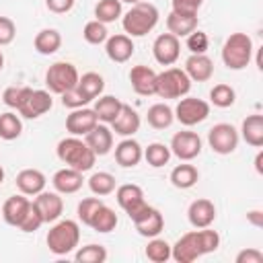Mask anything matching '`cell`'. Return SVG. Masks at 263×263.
Instances as JSON below:
<instances>
[{
  "mask_svg": "<svg viewBox=\"0 0 263 263\" xmlns=\"http://www.w3.org/2000/svg\"><path fill=\"white\" fill-rule=\"evenodd\" d=\"M220 247V234L216 230L208 228H197L191 232H185L173 247H171V257L177 263H193L201 255L214 253Z\"/></svg>",
  "mask_w": 263,
  "mask_h": 263,
  "instance_id": "6da1fadb",
  "label": "cell"
},
{
  "mask_svg": "<svg viewBox=\"0 0 263 263\" xmlns=\"http://www.w3.org/2000/svg\"><path fill=\"white\" fill-rule=\"evenodd\" d=\"M58 158L70 166V168H76L80 173H86L95 166V160H97V154L88 148V144L84 140H80L78 136H70V138H64L58 142Z\"/></svg>",
  "mask_w": 263,
  "mask_h": 263,
  "instance_id": "7a4b0ae2",
  "label": "cell"
},
{
  "mask_svg": "<svg viewBox=\"0 0 263 263\" xmlns=\"http://www.w3.org/2000/svg\"><path fill=\"white\" fill-rule=\"evenodd\" d=\"M158 8L152 4V2H136L132 4V8L123 14L121 18V25H123V31L129 35V37H144L148 35L156 23H158Z\"/></svg>",
  "mask_w": 263,
  "mask_h": 263,
  "instance_id": "3957f363",
  "label": "cell"
},
{
  "mask_svg": "<svg viewBox=\"0 0 263 263\" xmlns=\"http://www.w3.org/2000/svg\"><path fill=\"white\" fill-rule=\"evenodd\" d=\"M47 249L53 255H68L80 242V226L74 220H55V224L47 232Z\"/></svg>",
  "mask_w": 263,
  "mask_h": 263,
  "instance_id": "277c9868",
  "label": "cell"
},
{
  "mask_svg": "<svg viewBox=\"0 0 263 263\" xmlns=\"http://www.w3.org/2000/svg\"><path fill=\"white\" fill-rule=\"evenodd\" d=\"M253 60V39L247 33H232L222 45V62L228 70H242Z\"/></svg>",
  "mask_w": 263,
  "mask_h": 263,
  "instance_id": "5b68a950",
  "label": "cell"
},
{
  "mask_svg": "<svg viewBox=\"0 0 263 263\" xmlns=\"http://www.w3.org/2000/svg\"><path fill=\"white\" fill-rule=\"evenodd\" d=\"M115 197H117L119 208L129 216L132 222L142 220V218L152 210V205L146 203V199H144V191H142L140 185H134V183L119 185L117 191H115Z\"/></svg>",
  "mask_w": 263,
  "mask_h": 263,
  "instance_id": "8992f818",
  "label": "cell"
},
{
  "mask_svg": "<svg viewBox=\"0 0 263 263\" xmlns=\"http://www.w3.org/2000/svg\"><path fill=\"white\" fill-rule=\"evenodd\" d=\"M191 90V80L181 68H166L156 76V95L160 99H181Z\"/></svg>",
  "mask_w": 263,
  "mask_h": 263,
  "instance_id": "52a82bcc",
  "label": "cell"
},
{
  "mask_svg": "<svg viewBox=\"0 0 263 263\" xmlns=\"http://www.w3.org/2000/svg\"><path fill=\"white\" fill-rule=\"evenodd\" d=\"M80 74L74 64L70 62H55L45 72V86L51 95H62L76 86Z\"/></svg>",
  "mask_w": 263,
  "mask_h": 263,
  "instance_id": "ba28073f",
  "label": "cell"
},
{
  "mask_svg": "<svg viewBox=\"0 0 263 263\" xmlns=\"http://www.w3.org/2000/svg\"><path fill=\"white\" fill-rule=\"evenodd\" d=\"M173 113L181 125L191 127V125H197V123L208 119L210 103H205L203 99H197V97H181V101L177 103Z\"/></svg>",
  "mask_w": 263,
  "mask_h": 263,
  "instance_id": "9c48e42d",
  "label": "cell"
},
{
  "mask_svg": "<svg viewBox=\"0 0 263 263\" xmlns=\"http://www.w3.org/2000/svg\"><path fill=\"white\" fill-rule=\"evenodd\" d=\"M238 129L232 123H216L208 132V144L216 154H230L238 146Z\"/></svg>",
  "mask_w": 263,
  "mask_h": 263,
  "instance_id": "30bf717a",
  "label": "cell"
},
{
  "mask_svg": "<svg viewBox=\"0 0 263 263\" xmlns=\"http://www.w3.org/2000/svg\"><path fill=\"white\" fill-rule=\"evenodd\" d=\"M51 107H53V99H51V92L49 90H39V88L33 90V88H29L16 111L25 119H37L43 113H47Z\"/></svg>",
  "mask_w": 263,
  "mask_h": 263,
  "instance_id": "8fae6325",
  "label": "cell"
},
{
  "mask_svg": "<svg viewBox=\"0 0 263 263\" xmlns=\"http://www.w3.org/2000/svg\"><path fill=\"white\" fill-rule=\"evenodd\" d=\"M171 154H175L179 160L189 162L199 156L201 152V138L195 132H177L171 140Z\"/></svg>",
  "mask_w": 263,
  "mask_h": 263,
  "instance_id": "7c38bea8",
  "label": "cell"
},
{
  "mask_svg": "<svg viewBox=\"0 0 263 263\" xmlns=\"http://www.w3.org/2000/svg\"><path fill=\"white\" fill-rule=\"evenodd\" d=\"M152 53L160 66H173L181 55L179 37H175L173 33H160L152 43Z\"/></svg>",
  "mask_w": 263,
  "mask_h": 263,
  "instance_id": "4fadbf2b",
  "label": "cell"
},
{
  "mask_svg": "<svg viewBox=\"0 0 263 263\" xmlns=\"http://www.w3.org/2000/svg\"><path fill=\"white\" fill-rule=\"evenodd\" d=\"M99 123L95 109L88 107H80V109H72V113L66 117V129L70 132V136H86L95 125Z\"/></svg>",
  "mask_w": 263,
  "mask_h": 263,
  "instance_id": "5bb4252c",
  "label": "cell"
},
{
  "mask_svg": "<svg viewBox=\"0 0 263 263\" xmlns=\"http://www.w3.org/2000/svg\"><path fill=\"white\" fill-rule=\"evenodd\" d=\"M33 201H35V205H37V210H39V214L43 218V224L55 222L64 214V201H62L60 193L41 191V193H37V197Z\"/></svg>",
  "mask_w": 263,
  "mask_h": 263,
  "instance_id": "9a60e30c",
  "label": "cell"
},
{
  "mask_svg": "<svg viewBox=\"0 0 263 263\" xmlns=\"http://www.w3.org/2000/svg\"><path fill=\"white\" fill-rule=\"evenodd\" d=\"M134 41L129 35H123V33H117V35H111L107 37L105 41V51H107V58L115 64H125L132 55H134Z\"/></svg>",
  "mask_w": 263,
  "mask_h": 263,
  "instance_id": "2e32d148",
  "label": "cell"
},
{
  "mask_svg": "<svg viewBox=\"0 0 263 263\" xmlns=\"http://www.w3.org/2000/svg\"><path fill=\"white\" fill-rule=\"evenodd\" d=\"M187 218H189V224L193 228H208L214 224L216 220V205L214 201L205 199V197H199L195 201H191L189 210H187Z\"/></svg>",
  "mask_w": 263,
  "mask_h": 263,
  "instance_id": "e0dca14e",
  "label": "cell"
},
{
  "mask_svg": "<svg viewBox=\"0 0 263 263\" xmlns=\"http://www.w3.org/2000/svg\"><path fill=\"white\" fill-rule=\"evenodd\" d=\"M156 72L144 64L140 66H134L129 70V82H132V88L142 95V97H150V95H156Z\"/></svg>",
  "mask_w": 263,
  "mask_h": 263,
  "instance_id": "ac0fdd59",
  "label": "cell"
},
{
  "mask_svg": "<svg viewBox=\"0 0 263 263\" xmlns=\"http://www.w3.org/2000/svg\"><path fill=\"white\" fill-rule=\"evenodd\" d=\"M185 74L193 82H208L214 76V62L205 53H191L185 62Z\"/></svg>",
  "mask_w": 263,
  "mask_h": 263,
  "instance_id": "d6986e66",
  "label": "cell"
},
{
  "mask_svg": "<svg viewBox=\"0 0 263 263\" xmlns=\"http://www.w3.org/2000/svg\"><path fill=\"white\" fill-rule=\"evenodd\" d=\"M140 125H142V119H140L138 111H136L134 107L125 105V103L121 105L119 115H117V117L113 119V123H111L113 132L119 134V136H123V138H132V136L140 129Z\"/></svg>",
  "mask_w": 263,
  "mask_h": 263,
  "instance_id": "ffe728a7",
  "label": "cell"
},
{
  "mask_svg": "<svg viewBox=\"0 0 263 263\" xmlns=\"http://www.w3.org/2000/svg\"><path fill=\"white\" fill-rule=\"evenodd\" d=\"M84 142L88 144V148L97 154V156H105L111 152L113 148V132L105 125V123H97L86 136Z\"/></svg>",
  "mask_w": 263,
  "mask_h": 263,
  "instance_id": "44dd1931",
  "label": "cell"
},
{
  "mask_svg": "<svg viewBox=\"0 0 263 263\" xmlns=\"http://www.w3.org/2000/svg\"><path fill=\"white\" fill-rule=\"evenodd\" d=\"M142 158H144V150H142V146H140L136 140H132V138H125V140H121V142L115 146V160H117V164L123 166V168H132V166L140 164Z\"/></svg>",
  "mask_w": 263,
  "mask_h": 263,
  "instance_id": "7402d4cb",
  "label": "cell"
},
{
  "mask_svg": "<svg viewBox=\"0 0 263 263\" xmlns=\"http://www.w3.org/2000/svg\"><path fill=\"white\" fill-rule=\"evenodd\" d=\"M51 183H53V187H55L58 193H66L68 195V193H76L82 187L84 179H82V173L80 171L70 168V166H64V168L55 171V175L51 177Z\"/></svg>",
  "mask_w": 263,
  "mask_h": 263,
  "instance_id": "603a6c76",
  "label": "cell"
},
{
  "mask_svg": "<svg viewBox=\"0 0 263 263\" xmlns=\"http://www.w3.org/2000/svg\"><path fill=\"white\" fill-rule=\"evenodd\" d=\"M45 175L37 168H23L18 175H16V187L23 195H37L45 189Z\"/></svg>",
  "mask_w": 263,
  "mask_h": 263,
  "instance_id": "cb8c5ba5",
  "label": "cell"
},
{
  "mask_svg": "<svg viewBox=\"0 0 263 263\" xmlns=\"http://www.w3.org/2000/svg\"><path fill=\"white\" fill-rule=\"evenodd\" d=\"M29 205H31V201H29L23 193H21V195H10V197L4 201V205H2V218H4V222L18 228V224H21V220L25 218Z\"/></svg>",
  "mask_w": 263,
  "mask_h": 263,
  "instance_id": "d4e9b609",
  "label": "cell"
},
{
  "mask_svg": "<svg viewBox=\"0 0 263 263\" xmlns=\"http://www.w3.org/2000/svg\"><path fill=\"white\" fill-rule=\"evenodd\" d=\"M240 136L249 146L261 148L263 146V115L259 113L247 115L240 125Z\"/></svg>",
  "mask_w": 263,
  "mask_h": 263,
  "instance_id": "484cf974",
  "label": "cell"
},
{
  "mask_svg": "<svg viewBox=\"0 0 263 263\" xmlns=\"http://www.w3.org/2000/svg\"><path fill=\"white\" fill-rule=\"evenodd\" d=\"M76 88H78V92L90 103V101H95L97 97H101V92L105 90V80H103V76L97 74V72H86V74H82V76L78 78Z\"/></svg>",
  "mask_w": 263,
  "mask_h": 263,
  "instance_id": "4316f807",
  "label": "cell"
},
{
  "mask_svg": "<svg viewBox=\"0 0 263 263\" xmlns=\"http://www.w3.org/2000/svg\"><path fill=\"white\" fill-rule=\"evenodd\" d=\"M134 226H136V230H138V234H140V236L152 238V236H158V234L162 232V228H164V218H162L160 210L152 208V210H150L142 220L134 222Z\"/></svg>",
  "mask_w": 263,
  "mask_h": 263,
  "instance_id": "83f0119b",
  "label": "cell"
},
{
  "mask_svg": "<svg viewBox=\"0 0 263 263\" xmlns=\"http://www.w3.org/2000/svg\"><path fill=\"white\" fill-rule=\"evenodd\" d=\"M33 45H35V49L41 55H51V53H55L62 47V35L55 29H41L35 35Z\"/></svg>",
  "mask_w": 263,
  "mask_h": 263,
  "instance_id": "f1b7e54d",
  "label": "cell"
},
{
  "mask_svg": "<svg viewBox=\"0 0 263 263\" xmlns=\"http://www.w3.org/2000/svg\"><path fill=\"white\" fill-rule=\"evenodd\" d=\"M121 101L113 95H105V97H99L97 103H95V113H97V119L103 121V123H113V119L119 115L121 111Z\"/></svg>",
  "mask_w": 263,
  "mask_h": 263,
  "instance_id": "f546056e",
  "label": "cell"
},
{
  "mask_svg": "<svg viewBox=\"0 0 263 263\" xmlns=\"http://www.w3.org/2000/svg\"><path fill=\"white\" fill-rule=\"evenodd\" d=\"M166 29L175 37H187L191 31L197 29V14L187 16V14H177L171 10V14L166 16Z\"/></svg>",
  "mask_w": 263,
  "mask_h": 263,
  "instance_id": "4dcf8cb0",
  "label": "cell"
},
{
  "mask_svg": "<svg viewBox=\"0 0 263 263\" xmlns=\"http://www.w3.org/2000/svg\"><path fill=\"white\" fill-rule=\"evenodd\" d=\"M146 119H148V125L150 127H154V129H166L175 121V113H173V109L166 103H154L148 109Z\"/></svg>",
  "mask_w": 263,
  "mask_h": 263,
  "instance_id": "1f68e13d",
  "label": "cell"
},
{
  "mask_svg": "<svg viewBox=\"0 0 263 263\" xmlns=\"http://www.w3.org/2000/svg\"><path fill=\"white\" fill-rule=\"evenodd\" d=\"M197 179H199L197 168H195L193 164H187V162L177 164V166L171 171V183H173L177 189H189V187H193V185L197 183Z\"/></svg>",
  "mask_w": 263,
  "mask_h": 263,
  "instance_id": "d6a6232c",
  "label": "cell"
},
{
  "mask_svg": "<svg viewBox=\"0 0 263 263\" xmlns=\"http://www.w3.org/2000/svg\"><path fill=\"white\" fill-rule=\"evenodd\" d=\"M117 214H115V210H111L109 205H101L97 212H95V216H92V220H90V228L92 230H97V232H101V234H107V232H111V230H115V226H117Z\"/></svg>",
  "mask_w": 263,
  "mask_h": 263,
  "instance_id": "836d02e7",
  "label": "cell"
},
{
  "mask_svg": "<svg viewBox=\"0 0 263 263\" xmlns=\"http://www.w3.org/2000/svg\"><path fill=\"white\" fill-rule=\"evenodd\" d=\"M88 189L103 197V195H111L115 191V177L107 171H99V173H92L90 179H88Z\"/></svg>",
  "mask_w": 263,
  "mask_h": 263,
  "instance_id": "e575fe53",
  "label": "cell"
},
{
  "mask_svg": "<svg viewBox=\"0 0 263 263\" xmlns=\"http://www.w3.org/2000/svg\"><path fill=\"white\" fill-rule=\"evenodd\" d=\"M144 158L150 166L154 168H160L164 166L168 160H171V148L166 144H160V142H152L148 144V148L144 150Z\"/></svg>",
  "mask_w": 263,
  "mask_h": 263,
  "instance_id": "d590c367",
  "label": "cell"
},
{
  "mask_svg": "<svg viewBox=\"0 0 263 263\" xmlns=\"http://www.w3.org/2000/svg\"><path fill=\"white\" fill-rule=\"evenodd\" d=\"M121 16V0H99L95 6V18L101 23H113Z\"/></svg>",
  "mask_w": 263,
  "mask_h": 263,
  "instance_id": "8d00e7d4",
  "label": "cell"
},
{
  "mask_svg": "<svg viewBox=\"0 0 263 263\" xmlns=\"http://www.w3.org/2000/svg\"><path fill=\"white\" fill-rule=\"evenodd\" d=\"M23 132L21 117L12 111H6L0 115V138L2 140H16Z\"/></svg>",
  "mask_w": 263,
  "mask_h": 263,
  "instance_id": "74e56055",
  "label": "cell"
},
{
  "mask_svg": "<svg viewBox=\"0 0 263 263\" xmlns=\"http://www.w3.org/2000/svg\"><path fill=\"white\" fill-rule=\"evenodd\" d=\"M74 259L78 263H105L107 261V249L103 245H86V247H80L74 255Z\"/></svg>",
  "mask_w": 263,
  "mask_h": 263,
  "instance_id": "f35d334b",
  "label": "cell"
},
{
  "mask_svg": "<svg viewBox=\"0 0 263 263\" xmlns=\"http://www.w3.org/2000/svg\"><path fill=\"white\" fill-rule=\"evenodd\" d=\"M82 37H84V41L90 43V45H101V43H105L107 37H109L107 25L101 23V21H97V18H95V21H88V23L84 25V29H82Z\"/></svg>",
  "mask_w": 263,
  "mask_h": 263,
  "instance_id": "ab89813d",
  "label": "cell"
},
{
  "mask_svg": "<svg viewBox=\"0 0 263 263\" xmlns=\"http://www.w3.org/2000/svg\"><path fill=\"white\" fill-rule=\"evenodd\" d=\"M210 101L212 105L220 107V109H226V107H232L234 101H236V92L230 84H216L212 90H210Z\"/></svg>",
  "mask_w": 263,
  "mask_h": 263,
  "instance_id": "60d3db41",
  "label": "cell"
},
{
  "mask_svg": "<svg viewBox=\"0 0 263 263\" xmlns=\"http://www.w3.org/2000/svg\"><path fill=\"white\" fill-rule=\"evenodd\" d=\"M146 257L152 261V263H164L171 259V245L164 240V238H156L152 236V240L148 242L146 247Z\"/></svg>",
  "mask_w": 263,
  "mask_h": 263,
  "instance_id": "b9f144b4",
  "label": "cell"
},
{
  "mask_svg": "<svg viewBox=\"0 0 263 263\" xmlns=\"http://www.w3.org/2000/svg\"><path fill=\"white\" fill-rule=\"evenodd\" d=\"M103 205V201L99 199V197H84L80 203H78V220L82 222V224H90V220H92V216H95V212L99 210Z\"/></svg>",
  "mask_w": 263,
  "mask_h": 263,
  "instance_id": "7bdbcfd3",
  "label": "cell"
},
{
  "mask_svg": "<svg viewBox=\"0 0 263 263\" xmlns=\"http://www.w3.org/2000/svg\"><path fill=\"white\" fill-rule=\"evenodd\" d=\"M185 45H187V49H189L191 53H205V51H208V47H210L208 33H203V31H199V29L191 31V33L187 35Z\"/></svg>",
  "mask_w": 263,
  "mask_h": 263,
  "instance_id": "ee69618b",
  "label": "cell"
},
{
  "mask_svg": "<svg viewBox=\"0 0 263 263\" xmlns=\"http://www.w3.org/2000/svg\"><path fill=\"white\" fill-rule=\"evenodd\" d=\"M41 224H43V218H41V214H39V210H37L35 201H31V205H29V210H27L25 218L21 220L18 228H21L23 232H35Z\"/></svg>",
  "mask_w": 263,
  "mask_h": 263,
  "instance_id": "f6af8a7d",
  "label": "cell"
},
{
  "mask_svg": "<svg viewBox=\"0 0 263 263\" xmlns=\"http://www.w3.org/2000/svg\"><path fill=\"white\" fill-rule=\"evenodd\" d=\"M27 90H29V86H8V88L2 92V101H4V105L10 107V109H18V105L23 103Z\"/></svg>",
  "mask_w": 263,
  "mask_h": 263,
  "instance_id": "bcb514c9",
  "label": "cell"
},
{
  "mask_svg": "<svg viewBox=\"0 0 263 263\" xmlns=\"http://www.w3.org/2000/svg\"><path fill=\"white\" fill-rule=\"evenodd\" d=\"M171 4H173V12H177V14L195 16L197 10L201 8L203 0H171Z\"/></svg>",
  "mask_w": 263,
  "mask_h": 263,
  "instance_id": "7dc6e473",
  "label": "cell"
},
{
  "mask_svg": "<svg viewBox=\"0 0 263 263\" xmlns=\"http://www.w3.org/2000/svg\"><path fill=\"white\" fill-rule=\"evenodd\" d=\"M60 97H62V105H64V107H68V109H80V107L88 105V101L78 92V88H76V86H74V88H70V90H66V92H62Z\"/></svg>",
  "mask_w": 263,
  "mask_h": 263,
  "instance_id": "c3c4849f",
  "label": "cell"
},
{
  "mask_svg": "<svg viewBox=\"0 0 263 263\" xmlns=\"http://www.w3.org/2000/svg\"><path fill=\"white\" fill-rule=\"evenodd\" d=\"M16 37V25L8 16H0V45L12 43Z\"/></svg>",
  "mask_w": 263,
  "mask_h": 263,
  "instance_id": "681fc988",
  "label": "cell"
},
{
  "mask_svg": "<svg viewBox=\"0 0 263 263\" xmlns=\"http://www.w3.org/2000/svg\"><path fill=\"white\" fill-rule=\"evenodd\" d=\"M236 263H263V253L259 249H242L236 255Z\"/></svg>",
  "mask_w": 263,
  "mask_h": 263,
  "instance_id": "f907efd6",
  "label": "cell"
},
{
  "mask_svg": "<svg viewBox=\"0 0 263 263\" xmlns=\"http://www.w3.org/2000/svg\"><path fill=\"white\" fill-rule=\"evenodd\" d=\"M45 6L55 12V14H64V12H70L72 6H74V0H45Z\"/></svg>",
  "mask_w": 263,
  "mask_h": 263,
  "instance_id": "816d5d0a",
  "label": "cell"
},
{
  "mask_svg": "<svg viewBox=\"0 0 263 263\" xmlns=\"http://www.w3.org/2000/svg\"><path fill=\"white\" fill-rule=\"evenodd\" d=\"M247 220L251 224H255V226H263V212L261 210H253V212L247 214Z\"/></svg>",
  "mask_w": 263,
  "mask_h": 263,
  "instance_id": "f5cc1de1",
  "label": "cell"
},
{
  "mask_svg": "<svg viewBox=\"0 0 263 263\" xmlns=\"http://www.w3.org/2000/svg\"><path fill=\"white\" fill-rule=\"evenodd\" d=\"M263 152H257V156H255V171L259 173V175H263Z\"/></svg>",
  "mask_w": 263,
  "mask_h": 263,
  "instance_id": "db71d44e",
  "label": "cell"
},
{
  "mask_svg": "<svg viewBox=\"0 0 263 263\" xmlns=\"http://www.w3.org/2000/svg\"><path fill=\"white\" fill-rule=\"evenodd\" d=\"M2 181H4V168H2V164H0V185H2Z\"/></svg>",
  "mask_w": 263,
  "mask_h": 263,
  "instance_id": "11a10c76",
  "label": "cell"
},
{
  "mask_svg": "<svg viewBox=\"0 0 263 263\" xmlns=\"http://www.w3.org/2000/svg\"><path fill=\"white\" fill-rule=\"evenodd\" d=\"M2 66H4V55H2V51H0V70H2Z\"/></svg>",
  "mask_w": 263,
  "mask_h": 263,
  "instance_id": "9f6ffc18",
  "label": "cell"
},
{
  "mask_svg": "<svg viewBox=\"0 0 263 263\" xmlns=\"http://www.w3.org/2000/svg\"><path fill=\"white\" fill-rule=\"evenodd\" d=\"M121 2H127V4H136V2H140V0H121Z\"/></svg>",
  "mask_w": 263,
  "mask_h": 263,
  "instance_id": "6f0895ef",
  "label": "cell"
}]
</instances>
